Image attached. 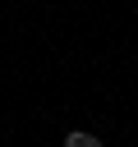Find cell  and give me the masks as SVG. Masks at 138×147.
<instances>
[{
    "label": "cell",
    "mask_w": 138,
    "mask_h": 147,
    "mask_svg": "<svg viewBox=\"0 0 138 147\" xmlns=\"http://www.w3.org/2000/svg\"><path fill=\"white\" fill-rule=\"evenodd\" d=\"M64 147H106V142H101L97 133H83V129H74V133L64 138Z\"/></svg>",
    "instance_id": "cell-1"
}]
</instances>
